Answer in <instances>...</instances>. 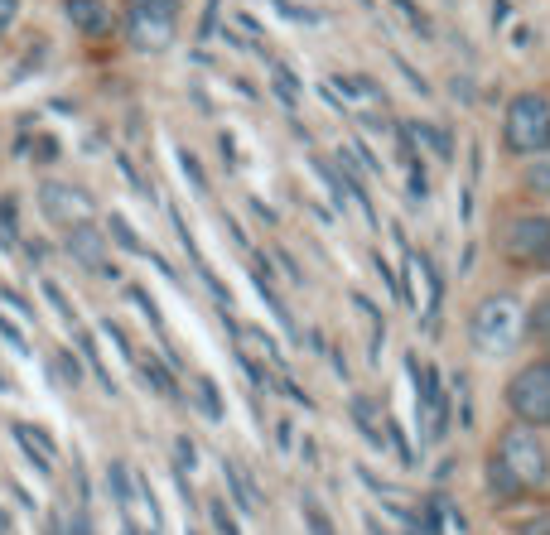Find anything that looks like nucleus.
<instances>
[{
  "label": "nucleus",
  "instance_id": "nucleus-23",
  "mask_svg": "<svg viewBox=\"0 0 550 535\" xmlns=\"http://www.w3.org/2000/svg\"><path fill=\"white\" fill-rule=\"evenodd\" d=\"M39 290H44V299H49V304H54V309H58V319L68 323V328H78V314H73V304H68V295L58 290L54 280H39Z\"/></svg>",
  "mask_w": 550,
  "mask_h": 535
},
{
  "label": "nucleus",
  "instance_id": "nucleus-20",
  "mask_svg": "<svg viewBox=\"0 0 550 535\" xmlns=\"http://www.w3.org/2000/svg\"><path fill=\"white\" fill-rule=\"evenodd\" d=\"M300 507H304V521H309V531H314V535H333V521L324 516V507H319V497H314V492H304Z\"/></svg>",
  "mask_w": 550,
  "mask_h": 535
},
{
  "label": "nucleus",
  "instance_id": "nucleus-11",
  "mask_svg": "<svg viewBox=\"0 0 550 535\" xmlns=\"http://www.w3.org/2000/svg\"><path fill=\"white\" fill-rule=\"evenodd\" d=\"M63 15L83 39H107L116 29V15H111L107 0H63Z\"/></svg>",
  "mask_w": 550,
  "mask_h": 535
},
{
  "label": "nucleus",
  "instance_id": "nucleus-22",
  "mask_svg": "<svg viewBox=\"0 0 550 535\" xmlns=\"http://www.w3.org/2000/svg\"><path fill=\"white\" fill-rule=\"evenodd\" d=\"M271 5L285 20H295V25H324V15H319L314 5H295V0H271Z\"/></svg>",
  "mask_w": 550,
  "mask_h": 535
},
{
  "label": "nucleus",
  "instance_id": "nucleus-21",
  "mask_svg": "<svg viewBox=\"0 0 550 535\" xmlns=\"http://www.w3.org/2000/svg\"><path fill=\"white\" fill-rule=\"evenodd\" d=\"M193 391H198V410L208 415V420H222V401H218V386L208 381V376H198L193 381Z\"/></svg>",
  "mask_w": 550,
  "mask_h": 535
},
{
  "label": "nucleus",
  "instance_id": "nucleus-24",
  "mask_svg": "<svg viewBox=\"0 0 550 535\" xmlns=\"http://www.w3.org/2000/svg\"><path fill=\"white\" fill-rule=\"evenodd\" d=\"M488 482H493V492H497V497H526L522 487L512 482V473H507V468H502L497 458H488Z\"/></svg>",
  "mask_w": 550,
  "mask_h": 535
},
{
  "label": "nucleus",
  "instance_id": "nucleus-38",
  "mask_svg": "<svg viewBox=\"0 0 550 535\" xmlns=\"http://www.w3.org/2000/svg\"><path fill=\"white\" fill-rule=\"evenodd\" d=\"M546 270H550V256H546Z\"/></svg>",
  "mask_w": 550,
  "mask_h": 535
},
{
  "label": "nucleus",
  "instance_id": "nucleus-1",
  "mask_svg": "<svg viewBox=\"0 0 550 535\" xmlns=\"http://www.w3.org/2000/svg\"><path fill=\"white\" fill-rule=\"evenodd\" d=\"M526 338V309L517 295H488L468 319V343L483 357H512Z\"/></svg>",
  "mask_w": 550,
  "mask_h": 535
},
{
  "label": "nucleus",
  "instance_id": "nucleus-18",
  "mask_svg": "<svg viewBox=\"0 0 550 535\" xmlns=\"http://www.w3.org/2000/svg\"><path fill=\"white\" fill-rule=\"evenodd\" d=\"M222 473H227V487H232V497H237V507L247 511H256V492H251L247 482H242V473H237V463H222Z\"/></svg>",
  "mask_w": 550,
  "mask_h": 535
},
{
  "label": "nucleus",
  "instance_id": "nucleus-14",
  "mask_svg": "<svg viewBox=\"0 0 550 535\" xmlns=\"http://www.w3.org/2000/svg\"><path fill=\"white\" fill-rule=\"evenodd\" d=\"M107 237L116 241L121 251H131V256H150V251H145V241L136 237V227H131V222H126L121 213H111V217H107Z\"/></svg>",
  "mask_w": 550,
  "mask_h": 535
},
{
  "label": "nucleus",
  "instance_id": "nucleus-34",
  "mask_svg": "<svg viewBox=\"0 0 550 535\" xmlns=\"http://www.w3.org/2000/svg\"><path fill=\"white\" fill-rule=\"evenodd\" d=\"M68 535H97V531H92V516H87V507H78L73 516H68Z\"/></svg>",
  "mask_w": 550,
  "mask_h": 535
},
{
  "label": "nucleus",
  "instance_id": "nucleus-37",
  "mask_svg": "<svg viewBox=\"0 0 550 535\" xmlns=\"http://www.w3.org/2000/svg\"><path fill=\"white\" fill-rule=\"evenodd\" d=\"M179 463H184V468H193V444H189V439H179Z\"/></svg>",
  "mask_w": 550,
  "mask_h": 535
},
{
  "label": "nucleus",
  "instance_id": "nucleus-29",
  "mask_svg": "<svg viewBox=\"0 0 550 535\" xmlns=\"http://www.w3.org/2000/svg\"><path fill=\"white\" fill-rule=\"evenodd\" d=\"M0 338H5L10 348L20 352V357H29V338H25V333H20V328H15L10 319H5V314H0Z\"/></svg>",
  "mask_w": 550,
  "mask_h": 535
},
{
  "label": "nucleus",
  "instance_id": "nucleus-25",
  "mask_svg": "<svg viewBox=\"0 0 550 535\" xmlns=\"http://www.w3.org/2000/svg\"><path fill=\"white\" fill-rule=\"evenodd\" d=\"M54 367H58V376H63V386H73V391H78V381H83V362H78L68 348H58L54 352Z\"/></svg>",
  "mask_w": 550,
  "mask_h": 535
},
{
  "label": "nucleus",
  "instance_id": "nucleus-12",
  "mask_svg": "<svg viewBox=\"0 0 550 535\" xmlns=\"http://www.w3.org/2000/svg\"><path fill=\"white\" fill-rule=\"evenodd\" d=\"M406 135H420V145H425L430 155H440V160H449V155H454V140H449V131L430 126V121H411V126H406Z\"/></svg>",
  "mask_w": 550,
  "mask_h": 535
},
{
  "label": "nucleus",
  "instance_id": "nucleus-27",
  "mask_svg": "<svg viewBox=\"0 0 550 535\" xmlns=\"http://www.w3.org/2000/svg\"><path fill=\"white\" fill-rule=\"evenodd\" d=\"M0 227L5 232H20V198L15 193H0Z\"/></svg>",
  "mask_w": 550,
  "mask_h": 535
},
{
  "label": "nucleus",
  "instance_id": "nucleus-4",
  "mask_svg": "<svg viewBox=\"0 0 550 535\" xmlns=\"http://www.w3.org/2000/svg\"><path fill=\"white\" fill-rule=\"evenodd\" d=\"M502 145L512 155H541L550 150V102L541 92H517L502 116Z\"/></svg>",
  "mask_w": 550,
  "mask_h": 535
},
{
  "label": "nucleus",
  "instance_id": "nucleus-3",
  "mask_svg": "<svg viewBox=\"0 0 550 535\" xmlns=\"http://www.w3.org/2000/svg\"><path fill=\"white\" fill-rule=\"evenodd\" d=\"M121 34L136 54H169L179 39V0H131Z\"/></svg>",
  "mask_w": 550,
  "mask_h": 535
},
{
  "label": "nucleus",
  "instance_id": "nucleus-7",
  "mask_svg": "<svg viewBox=\"0 0 550 535\" xmlns=\"http://www.w3.org/2000/svg\"><path fill=\"white\" fill-rule=\"evenodd\" d=\"M497 246H502V256L507 261H517V266H546L550 256V217L546 213H522L512 217L502 232H497Z\"/></svg>",
  "mask_w": 550,
  "mask_h": 535
},
{
  "label": "nucleus",
  "instance_id": "nucleus-8",
  "mask_svg": "<svg viewBox=\"0 0 550 535\" xmlns=\"http://www.w3.org/2000/svg\"><path fill=\"white\" fill-rule=\"evenodd\" d=\"M63 251H68V261H78V266L92 270V275H102V280H121V270L107 261V232H102L97 222H78V227H68V232H63Z\"/></svg>",
  "mask_w": 550,
  "mask_h": 535
},
{
  "label": "nucleus",
  "instance_id": "nucleus-32",
  "mask_svg": "<svg viewBox=\"0 0 550 535\" xmlns=\"http://www.w3.org/2000/svg\"><path fill=\"white\" fill-rule=\"evenodd\" d=\"M517 535H550V511H536V516H526Z\"/></svg>",
  "mask_w": 550,
  "mask_h": 535
},
{
  "label": "nucleus",
  "instance_id": "nucleus-31",
  "mask_svg": "<svg viewBox=\"0 0 550 535\" xmlns=\"http://www.w3.org/2000/svg\"><path fill=\"white\" fill-rule=\"evenodd\" d=\"M179 164H184V174H189V184L198 188V193H208V179H203V169H198V160H193L189 150H179Z\"/></svg>",
  "mask_w": 550,
  "mask_h": 535
},
{
  "label": "nucleus",
  "instance_id": "nucleus-30",
  "mask_svg": "<svg viewBox=\"0 0 550 535\" xmlns=\"http://www.w3.org/2000/svg\"><path fill=\"white\" fill-rule=\"evenodd\" d=\"M208 516H213V526H218V535H242V531H237V521L227 516V507H222L218 497L208 502Z\"/></svg>",
  "mask_w": 550,
  "mask_h": 535
},
{
  "label": "nucleus",
  "instance_id": "nucleus-26",
  "mask_svg": "<svg viewBox=\"0 0 550 535\" xmlns=\"http://www.w3.org/2000/svg\"><path fill=\"white\" fill-rule=\"evenodd\" d=\"M275 97H280L285 107H295V102H300V82H295V73H285L280 63H275Z\"/></svg>",
  "mask_w": 550,
  "mask_h": 535
},
{
  "label": "nucleus",
  "instance_id": "nucleus-5",
  "mask_svg": "<svg viewBox=\"0 0 550 535\" xmlns=\"http://www.w3.org/2000/svg\"><path fill=\"white\" fill-rule=\"evenodd\" d=\"M507 410L517 425L546 429L550 425V357L526 362L522 372L507 381Z\"/></svg>",
  "mask_w": 550,
  "mask_h": 535
},
{
  "label": "nucleus",
  "instance_id": "nucleus-19",
  "mask_svg": "<svg viewBox=\"0 0 550 535\" xmlns=\"http://www.w3.org/2000/svg\"><path fill=\"white\" fill-rule=\"evenodd\" d=\"M237 338H242L247 348H256V352H261L266 362H275V367L285 362V357H280V348H275V343H271V338H266V333H261V328H237Z\"/></svg>",
  "mask_w": 550,
  "mask_h": 535
},
{
  "label": "nucleus",
  "instance_id": "nucleus-10",
  "mask_svg": "<svg viewBox=\"0 0 550 535\" xmlns=\"http://www.w3.org/2000/svg\"><path fill=\"white\" fill-rule=\"evenodd\" d=\"M10 434H15V444H20V454L34 463V473L39 478H54V468H58V449H54V439H49V429H39V425H25V420H15L10 425Z\"/></svg>",
  "mask_w": 550,
  "mask_h": 535
},
{
  "label": "nucleus",
  "instance_id": "nucleus-15",
  "mask_svg": "<svg viewBox=\"0 0 550 535\" xmlns=\"http://www.w3.org/2000/svg\"><path fill=\"white\" fill-rule=\"evenodd\" d=\"M107 487L116 492V507L131 511V497H136V478H131V468H126V463H107Z\"/></svg>",
  "mask_w": 550,
  "mask_h": 535
},
{
  "label": "nucleus",
  "instance_id": "nucleus-6",
  "mask_svg": "<svg viewBox=\"0 0 550 535\" xmlns=\"http://www.w3.org/2000/svg\"><path fill=\"white\" fill-rule=\"evenodd\" d=\"M39 213H44V222H54V227H78V222H92L97 217V198L87 193L83 184H73V179H44L39 184Z\"/></svg>",
  "mask_w": 550,
  "mask_h": 535
},
{
  "label": "nucleus",
  "instance_id": "nucleus-36",
  "mask_svg": "<svg viewBox=\"0 0 550 535\" xmlns=\"http://www.w3.org/2000/svg\"><path fill=\"white\" fill-rule=\"evenodd\" d=\"M275 444H280V449H290V444H295V429L285 425V420L275 425Z\"/></svg>",
  "mask_w": 550,
  "mask_h": 535
},
{
  "label": "nucleus",
  "instance_id": "nucleus-35",
  "mask_svg": "<svg viewBox=\"0 0 550 535\" xmlns=\"http://www.w3.org/2000/svg\"><path fill=\"white\" fill-rule=\"evenodd\" d=\"M34 160H58V145H54V135H39V150H34Z\"/></svg>",
  "mask_w": 550,
  "mask_h": 535
},
{
  "label": "nucleus",
  "instance_id": "nucleus-13",
  "mask_svg": "<svg viewBox=\"0 0 550 535\" xmlns=\"http://www.w3.org/2000/svg\"><path fill=\"white\" fill-rule=\"evenodd\" d=\"M140 362V376H145V386H155L165 401H179V386H174V376H169L165 362H155V357H136Z\"/></svg>",
  "mask_w": 550,
  "mask_h": 535
},
{
  "label": "nucleus",
  "instance_id": "nucleus-2",
  "mask_svg": "<svg viewBox=\"0 0 550 535\" xmlns=\"http://www.w3.org/2000/svg\"><path fill=\"white\" fill-rule=\"evenodd\" d=\"M493 458L512 473V482L522 487V492H541L550 482V454H546V444H541V434L531 425H512L497 434V449Z\"/></svg>",
  "mask_w": 550,
  "mask_h": 535
},
{
  "label": "nucleus",
  "instance_id": "nucleus-9",
  "mask_svg": "<svg viewBox=\"0 0 550 535\" xmlns=\"http://www.w3.org/2000/svg\"><path fill=\"white\" fill-rule=\"evenodd\" d=\"M415 381H420V425H425V444H440L449 434V391L435 367H415L411 362Z\"/></svg>",
  "mask_w": 550,
  "mask_h": 535
},
{
  "label": "nucleus",
  "instance_id": "nucleus-28",
  "mask_svg": "<svg viewBox=\"0 0 550 535\" xmlns=\"http://www.w3.org/2000/svg\"><path fill=\"white\" fill-rule=\"evenodd\" d=\"M102 333H107L111 343H116V348H121V357H126V362H136V348H131V338H126V328H121V323L102 319Z\"/></svg>",
  "mask_w": 550,
  "mask_h": 535
},
{
  "label": "nucleus",
  "instance_id": "nucleus-33",
  "mask_svg": "<svg viewBox=\"0 0 550 535\" xmlns=\"http://www.w3.org/2000/svg\"><path fill=\"white\" fill-rule=\"evenodd\" d=\"M15 20H20V0H0V39L15 29Z\"/></svg>",
  "mask_w": 550,
  "mask_h": 535
},
{
  "label": "nucleus",
  "instance_id": "nucleus-16",
  "mask_svg": "<svg viewBox=\"0 0 550 535\" xmlns=\"http://www.w3.org/2000/svg\"><path fill=\"white\" fill-rule=\"evenodd\" d=\"M522 188L531 198H550V160H531L522 174Z\"/></svg>",
  "mask_w": 550,
  "mask_h": 535
},
{
  "label": "nucleus",
  "instance_id": "nucleus-17",
  "mask_svg": "<svg viewBox=\"0 0 550 535\" xmlns=\"http://www.w3.org/2000/svg\"><path fill=\"white\" fill-rule=\"evenodd\" d=\"M526 338L550 343V295H541V299H536V309L526 314Z\"/></svg>",
  "mask_w": 550,
  "mask_h": 535
}]
</instances>
